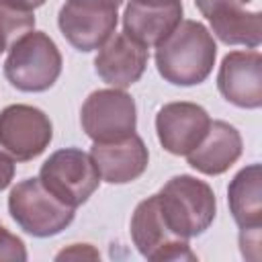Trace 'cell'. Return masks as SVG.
I'll use <instances>...</instances> for the list:
<instances>
[{
    "mask_svg": "<svg viewBox=\"0 0 262 262\" xmlns=\"http://www.w3.org/2000/svg\"><path fill=\"white\" fill-rule=\"evenodd\" d=\"M217 57V45L209 29L196 20L180 25L156 45V68L174 86H194L209 78Z\"/></svg>",
    "mask_w": 262,
    "mask_h": 262,
    "instance_id": "cell-1",
    "label": "cell"
},
{
    "mask_svg": "<svg viewBox=\"0 0 262 262\" xmlns=\"http://www.w3.org/2000/svg\"><path fill=\"white\" fill-rule=\"evenodd\" d=\"M156 194L168 225L184 239L205 233L215 219V192L205 180L188 174L172 176Z\"/></svg>",
    "mask_w": 262,
    "mask_h": 262,
    "instance_id": "cell-2",
    "label": "cell"
},
{
    "mask_svg": "<svg viewBox=\"0 0 262 262\" xmlns=\"http://www.w3.org/2000/svg\"><path fill=\"white\" fill-rule=\"evenodd\" d=\"M61 74V53L43 31H29L12 47L4 61V76L20 92H45Z\"/></svg>",
    "mask_w": 262,
    "mask_h": 262,
    "instance_id": "cell-3",
    "label": "cell"
},
{
    "mask_svg": "<svg viewBox=\"0 0 262 262\" xmlns=\"http://www.w3.org/2000/svg\"><path fill=\"white\" fill-rule=\"evenodd\" d=\"M8 211L16 225L33 237H49L63 231L74 221V207L53 196L43 182L27 178L8 194Z\"/></svg>",
    "mask_w": 262,
    "mask_h": 262,
    "instance_id": "cell-4",
    "label": "cell"
},
{
    "mask_svg": "<svg viewBox=\"0 0 262 262\" xmlns=\"http://www.w3.org/2000/svg\"><path fill=\"white\" fill-rule=\"evenodd\" d=\"M39 180L53 196L74 209L86 203L100 184V176L90 154L78 147L53 151L43 162Z\"/></svg>",
    "mask_w": 262,
    "mask_h": 262,
    "instance_id": "cell-5",
    "label": "cell"
},
{
    "mask_svg": "<svg viewBox=\"0 0 262 262\" xmlns=\"http://www.w3.org/2000/svg\"><path fill=\"white\" fill-rule=\"evenodd\" d=\"M123 0H66L57 25L66 41L78 51L98 49L117 29Z\"/></svg>",
    "mask_w": 262,
    "mask_h": 262,
    "instance_id": "cell-6",
    "label": "cell"
},
{
    "mask_svg": "<svg viewBox=\"0 0 262 262\" xmlns=\"http://www.w3.org/2000/svg\"><path fill=\"white\" fill-rule=\"evenodd\" d=\"M131 239L139 254L154 262L164 260H196L188 239L180 237L166 221L158 194L143 199L131 217Z\"/></svg>",
    "mask_w": 262,
    "mask_h": 262,
    "instance_id": "cell-7",
    "label": "cell"
},
{
    "mask_svg": "<svg viewBox=\"0 0 262 262\" xmlns=\"http://www.w3.org/2000/svg\"><path fill=\"white\" fill-rule=\"evenodd\" d=\"M80 123L92 141H117L135 133V100L119 88L94 90L82 104Z\"/></svg>",
    "mask_w": 262,
    "mask_h": 262,
    "instance_id": "cell-8",
    "label": "cell"
},
{
    "mask_svg": "<svg viewBox=\"0 0 262 262\" xmlns=\"http://www.w3.org/2000/svg\"><path fill=\"white\" fill-rule=\"evenodd\" d=\"M49 117L31 104H10L0 113V151L16 162L41 156L51 143Z\"/></svg>",
    "mask_w": 262,
    "mask_h": 262,
    "instance_id": "cell-9",
    "label": "cell"
},
{
    "mask_svg": "<svg viewBox=\"0 0 262 262\" xmlns=\"http://www.w3.org/2000/svg\"><path fill=\"white\" fill-rule=\"evenodd\" d=\"M211 125L209 113L194 102H168L156 115V131L162 147L174 156H186L205 137Z\"/></svg>",
    "mask_w": 262,
    "mask_h": 262,
    "instance_id": "cell-10",
    "label": "cell"
},
{
    "mask_svg": "<svg viewBox=\"0 0 262 262\" xmlns=\"http://www.w3.org/2000/svg\"><path fill=\"white\" fill-rule=\"evenodd\" d=\"M221 96L239 108L262 104V55L260 51H231L223 57L217 74Z\"/></svg>",
    "mask_w": 262,
    "mask_h": 262,
    "instance_id": "cell-11",
    "label": "cell"
},
{
    "mask_svg": "<svg viewBox=\"0 0 262 262\" xmlns=\"http://www.w3.org/2000/svg\"><path fill=\"white\" fill-rule=\"evenodd\" d=\"M147 47L131 39L127 33H113L94 57V70L113 88L125 90L133 86L145 72Z\"/></svg>",
    "mask_w": 262,
    "mask_h": 262,
    "instance_id": "cell-12",
    "label": "cell"
},
{
    "mask_svg": "<svg viewBox=\"0 0 262 262\" xmlns=\"http://www.w3.org/2000/svg\"><path fill=\"white\" fill-rule=\"evenodd\" d=\"M180 0H129L123 14V33L143 47H156L180 25Z\"/></svg>",
    "mask_w": 262,
    "mask_h": 262,
    "instance_id": "cell-13",
    "label": "cell"
},
{
    "mask_svg": "<svg viewBox=\"0 0 262 262\" xmlns=\"http://www.w3.org/2000/svg\"><path fill=\"white\" fill-rule=\"evenodd\" d=\"M90 158L98 176L108 184H127L137 180L149 162L147 147L137 133L117 141H94Z\"/></svg>",
    "mask_w": 262,
    "mask_h": 262,
    "instance_id": "cell-14",
    "label": "cell"
},
{
    "mask_svg": "<svg viewBox=\"0 0 262 262\" xmlns=\"http://www.w3.org/2000/svg\"><path fill=\"white\" fill-rule=\"evenodd\" d=\"M242 156V135L225 121H211L201 143L186 154L188 164L207 176L227 172Z\"/></svg>",
    "mask_w": 262,
    "mask_h": 262,
    "instance_id": "cell-15",
    "label": "cell"
},
{
    "mask_svg": "<svg viewBox=\"0 0 262 262\" xmlns=\"http://www.w3.org/2000/svg\"><path fill=\"white\" fill-rule=\"evenodd\" d=\"M262 170L260 164L242 168L227 186V201L239 229L262 227Z\"/></svg>",
    "mask_w": 262,
    "mask_h": 262,
    "instance_id": "cell-16",
    "label": "cell"
},
{
    "mask_svg": "<svg viewBox=\"0 0 262 262\" xmlns=\"http://www.w3.org/2000/svg\"><path fill=\"white\" fill-rule=\"evenodd\" d=\"M219 41L227 45H246L256 49L262 41V25L258 10H242L209 23Z\"/></svg>",
    "mask_w": 262,
    "mask_h": 262,
    "instance_id": "cell-17",
    "label": "cell"
},
{
    "mask_svg": "<svg viewBox=\"0 0 262 262\" xmlns=\"http://www.w3.org/2000/svg\"><path fill=\"white\" fill-rule=\"evenodd\" d=\"M35 16L29 10L12 8L0 2V53L10 49L23 35L33 31Z\"/></svg>",
    "mask_w": 262,
    "mask_h": 262,
    "instance_id": "cell-18",
    "label": "cell"
},
{
    "mask_svg": "<svg viewBox=\"0 0 262 262\" xmlns=\"http://www.w3.org/2000/svg\"><path fill=\"white\" fill-rule=\"evenodd\" d=\"M252 0H194L196 8L209 23L229 16V14H235V12H242V10H246V6Z\"/></svg>",
    "mask_w": 262,
    "mask_h": 262,
    "instance_id": "cell-19",
    "label": "cell"
},
{
    "mask_svg": "<svg viewBox=\"0 0 262 262\" xmlns=\"http://www.w3.org/2000/svg\"><path fill=\"white\" fill-rule=\"evenodd\" d=\"M0 260H16L25 262L27 260V250L20 237L10 233L0 225Z\"/></svg>",
    "mask_w": 262,
    "mask_h": 262,
    "instance_id": "cell-20",
    "label": "cell"
},
{
    "mask_svg": "<svg viewBox=\"0 0 262 262\" xmlns=\"http://www.w3.org/2000/svg\"><path fill=\"white\" fill-rule=\"evenodd\" d=\"M239 246H242L244 258L258 260L260 258V229H242Z\"/></svg>",
    "mask_w": 262,
    "mask_h": 262,
    "instance_id": "cell-21",
    "label": "cell"
},
{
    "mask_svg": "<svg viewBox=\"0 0 262 262\" xmlns=\"http://www.w3.org/2000/svg\"><path fill=\"white\" fill-rule=\"evenodd\" d=\"M98 258H100L98 250H94L90 244H74L55 256V260H98Z\"/></svg>",
    "mask_w": 262,
    "mask_h": 262,
    "instance_id": "cell-22",
    "label": "cell"
},
{
    "mask_svg": "<svg viewBox=\"0 0 262 262\" xmlns=\"http://www.w3.org/2000/svg\"><path fill=\"white\" fill-rule=\"evenodd\" d=\"M14 176V162L10 156H6L4 151H0V190H4Z\"/></svg>",
    "mask_w": 262,
    "mask_h": 262,
    "instance_id": "cell-23",
    "label": "cell"
},
{
    "mask_svg": "<svg viewBox=\"0 0 262 262\" xmlns=\"http://www.w3.org/2000/svg\"><path fill=\"white\" fill-rule=\"evenodd\" d=\"M0 2H4V4L12 6V8H18V10H29V12H33V10L39 8L45 0H0Z\"/></svg>",
    "mask_w": 262,
    "mask_h": 262,
    "instance_id": "cell-24",
    "label": "cell"
}]
</instances>
